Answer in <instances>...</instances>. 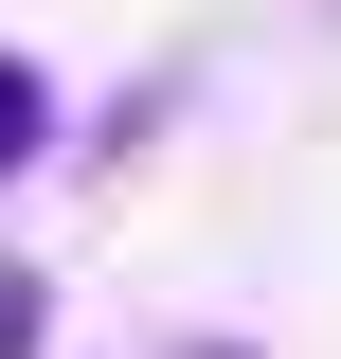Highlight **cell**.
Here are the masks:
<instances>
[{
    "mask_svg": "<svg viewBox=\"0 0 341 359\" xmlns=\"http://www.w3.org/2000/svg\"><path fill=\"white\" fill-rule=\"evenodd\" d=\"M198 359H234V341H198Z\"/></svg>",
    "mask_w": 341,
    "mask_h": 359,
    "instance_id": "3",
    "label": "cell"
},
{
    "mask_svg": "<svg viewBox=\"0 0 341 359\" xmlns=\"http://www.w3.org/2000/svg\"><path fill=\"white\" fill-rule=\"evenodd\" d=\"M18 162H54V72H36V54H0V180H18Z\"/></svg>",
    "mask_w": 341,
    "mask_h": 359,
    "instance_id": "1",
    "label": "cell"
},
{
    "mask_svg": "<svg viewBox=\"0 0 341 359\" xmlns=\"http://www.w3.org/2000/svg\"><path fill=\"white\" fill-rule=\"evenodd\" d=\"M36 341H54V287H36L18 252H0V359H36Z\"/></svg>",
    "mask_w": 341,
    "mask_h": 359,
    "instance_id": "2",
    "label": "cell"
}]
</instances>
